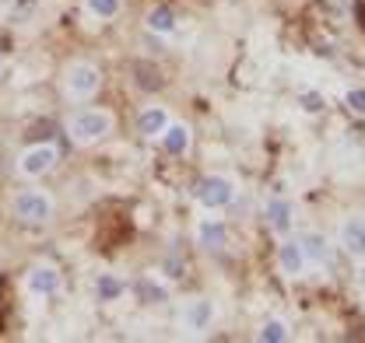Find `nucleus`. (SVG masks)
Here are the masks:
<instances>
[{"label": "nucleus", "instance_id": "obj_21", "mask_svg": "<svg viewBox=\"0 0 365 343\" xmlns=\"http://www.w3.org/2000/svg\"><path fill=\"white\" fill-rule=\"evenodd\" d=\"M299 105H302V112H309V116H317V112H323V105H327V98H323L319 91H302V95H299Z\"/></svg>", "mask_w": 365, "mask_h": 343}, {"label": "nucleus", "instance_id": "obj_6", "mask_svg": "<svg viewBox=\"0 0 365 343\" xmlns=\"http://www.w3.org/2000/svg\"><path fill=\"white\" fill-rule=\"evenodd\" d=\"M215 301L211 298H190L182 305V329H190V333H204V329H211V322H215Z\"/></svg>", "mask_w": 365, "mask_h": 343}, {"label": "nucleus", "instance_id": "obj_7", "mask_svg": "<svg viewBox=\"0 0 365 343\" xmlns=\"http://www.w3.org/2000/svg\"><path fill=\"white\" fill-rule=\"evenodd\" d=\"M277 266H281V273L292 277V280L306 273L309 263H306V253H302V242H299V238H284V242L277 246Z\"/></svg>", "mask_w": 365, "mask_h": 343}, {"label": "nucleus", "instance_id": "obj_24", "mask_svg": "<svg viewBox=\"0 0 365 343\" xmlns=\"http://www.w3.org/2000/svg\"><path fill=\"white\" fill-rule=\"evenodd\" d=\"M0 67H4V60H0Z\"/></svg>", "mask_w": 365, "mask_h": 343}, {"label": "nucleus", "instance_id": "obj_2", "mask_svg": "<svg viewBox=\"0 0 365 343\" xmlns=\"http://www.w3.org/2000/svg\"><path fill=\"white\" fill-rule=\"evenodd\" d=\"M193 196L204 211H222L235 200V179L232 175H222V172H211L204 175L197 186H193Z\"/></svg>", "mask_w": 365, "mask_h": 343}, {"label": "nucleus", "instance_id": "obj_3", "mask_svg": "<svg viewBox=\"0 0 365 343\" xmlns=\"http://www.w3.org/2000/svg\"><path fill=\"white\" fill-rule=\"evenodd\" d=\"M11 211L21 224H49L53 221V196L43 189H21L11 200Z\"/></svg>", "mask_w": 365, "mask_h": 343}, {"label": "nucleus", "instance_id": "obj_8", "mask_svg": "<svg viewBox=\"0 0 365 343\" xmlns=\"http://www.w3.org/2000/svg\"><path fill=\"white\" fill-rule=\"evenodd\" d=\"M341 249L351 259H365V214L348 217L341 224Z\"/></svg>", "mask_w": 365, "mask_h": 343}, {"label": "nucleus", "instance_id": "obj_17", "mask_svg": "<svg viewBox=\"0 0 365 343\" xmlns=\"http://www.w3.org/2000/svg\"><path fill=\"white\" fill-rule=\"evenodd\" d=\"M137 298L144 301V305H165V301H169V287L158 284L155 277H144V280L137 284Z\"/></svg>", "mask_w": 365, "mask_h": 343}, {"label": "nucleus", "instance_id": "obj_23", "mask_svg": "<svg viewBox=\"0 0 365 343\" xmlns=\"http://www.w3.org/2000/svg\"><path fill=\"white\" fill-rule=\"evenodd\" d=\"M359 287L365 291V259H362V270H359Z\"/></svg>", "mask_w": 365, "mask_h": 343}, {"label": "nucleus", "instance_id": "obj_15", "mask_svg": "<svg viewBox=\"0 0 365 343\" xmlns=\"http://www.w3.org/2000/svg\"><path fill=\"white\" fill-rule=\"evenodd\" d=\"M299 242H302V253H306V263H330V242H327V235H319V231H306V235H299Z\"/></svg>", "mask_w": 365, "mask_h": 343}, {"label": "nucleus", "instance_id": "obj_13", "mask_svg": "<svg viewBox=\"0 0 365 343\" xmlns=\"http://www.w3.org/2000/svg\"><path fill=\"white\" fill-rule=\"evenodd\" d=\"M144 25H148V32H155V36H173V32H176V11L165 7V4H158V7H151V11L144 14Z\"/></svg>", "mask_w": 365, "mask_h": 343}, {"label": "nucleus", "instance_id": "obj_19", "mask_svg": "<svg viewBox=\"0 0 365 343\" xmlns=\"http://www.w3.org/2000/svg\"><path fill=\"white\" fill-rule=\"evenodd\" d=\"M120 7H123V0H85V11H88L91 18H98V21L116 18V14H120Z\"/></svg>", "mask_w": 365, "mask_h": 343}, {"label": "nucleus", "instance_id": "obj_20", "mask_svg": "<svg viewBox=\"0 0 365 343\" xmlns=\"http://www.w3.org/2000/svg\"><path fill=\"white\" fill-rule=\"evenodd\" d=\"M134 74H137V88H144V91L162 88V74H158V67H151V63H134Z\"/></svg>", "mask_w": 365, "mask_h": 343}, {"label": "nucleus", "instance_id": "obj_14", "mask_svg": "<svg viewBox=\"0 0 365 343\" xmlns=\"http://www.w3.org/2000/svg\"><path fill=\"white\" fill-rule=\"evenodd\" d=\"M158 140H162V147H165L169 154H186V151H190V144H193V133H190L186 123H169L165 133H162Z\"/></svg>", "mask_w": 365, "mask_h": 343}, {"label": "nucleus", "instance_id": "obj_10", "mask_svg": "<svg viewBox=\"0 0 365 343\" xmlns=\"http://www.w3.org/2000/svg\"><path fill=\"white\" fill-rule=\"evenodd\" d=\"M292 214H295V207H292V200H288V196H271V200H267V207H264V221H267V228L277 231V235H288V228H292Z\"/></svg>", "mask_w": 365, "mask_h": 343}, {"label": "nucleus", "instance_id": "obj_1", "mask_svg": "<svg viewBox=\"0 0 365 343\" xmlns=\"http://www.w3.org/2000/svg\"><path fill=\"white\" fill-rule=\"evenodd\" d=\"M116 127V120H113V112H106V109H81V112H74L71 116V137H74V144H98V140H106L109 133Z\"/></svg>", "mask_w": 365, "mask_h": 343}, {"label": "nucleus", "instance_id": "obj_11", "mask_svg": "<svg viewBox=\"0 0 365 343\" xmlns=\"http://www.w3.org/2000/svg\"><path fill=\"white\" fill-rule=\"evenodd\" d=\"M25 284H29L32 295H56V291H60V270L49 266V263H39V266L29 270Z\"/></svg>", "mask_w": 365, "mask_h": 343}, {"label": "nucleus", "instance_id": "obj_9", "mask_svg": "<svg viewBox=\"0 0 365 343\" xmlns=\"http://www.w3.org/2000/svg\"><path fill=\"white\" fill-rule=\"evenodd\" d=\"M197 246L207 249V253H222L228 246V228L218 217H204V221L197 224Z\"/></svg>", "mask_w": 365, "mask_h": 343}, {"label": "nucleus", "instance_id": "obj_5", "mask_svg": "<svg viewBox=\"0 0 365 343\" xmlns=\"http://www.w3.org/2000/svg\"><path fill=\"white\" fill-rule=\"evenodd\" d=\"M56 158H60V154H56L53 144H36V147H29V151L18 158V169H21V175H29V179H39L46 172H53Z\"/></svg>", "mask_w": 365, "mask_h": 343}, {"label": "nucleus", "instance_id": "obj_16", "mask_svg": "<svg viewBox=\"0 0 365 343\" xmlns=\"http://www.w3.org/2000/svg\"><path fill=\"white\" fill-rule=\"evenodd\" d=\"M95 295H98V301L123 298V295H127V280L116 277V273H98V280H95Z\"/></svg>", "mask_w": 365, "mask_h": 343}, {"label": "nucleus", "instance_id": "obj_18", "mask_svg": "<svg viewBox=\"0 0 365 343\" xmlns=\"http://www.w3.org/2000/svg\"><path fill=\"white\" fill-rule=\"evenodd\" d=\"M257 340L260 343H284L288 340V322H284V319H267V322L260 326Z\"/></svg>", "mask_w": 365, "mask_h": 343}, {"label": "nucleus", "instance_id": "obj_12", "mask_svg": "<svg viewBox=\"0 0 365 343\" xmlns=\"http://www.w3.org/2000/svg\"><path fill=\"white\" fill-rule=\"evenodd\" d=\"M169 123H173V120H169L165 105H148V109H140V116H137V133L148 137V140H155V137L165 133Z\"/></svg>", "mask_w": 365, "mask_h": 343}, {"label": "nucleus", "instance_id": "obj_22", "mask_svg": "<svg viewBox=\"0 0 365 343\" xmlns=\"http://www.w3.org/2000/svg\"><path fill=\"white\" fill-rule=\"evenodd\" d=\"M344 105H348V112L365 116V88H351V91L344 95Z\"/></svg>", "mask_w": 365, "mask_h": 343}, {"label": "nucleus", "instance_id": "obj_4", "mask_svg": "<svg viewBox=\"0 0 365 343\" xmlns=\"http://www.w3.org/2000/svg\"><path fill=\"white\" fill-rule=\"evenodd\" d=\"M98 85H102V70L95 63H88V60L71 63L67 74H63V88H67L71 98H91L98 91Z\"/></svg>", "mask_w": 365, "mask_h": 343}]
</instances>
